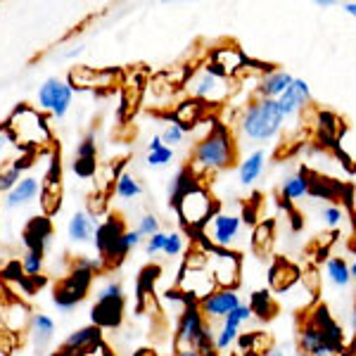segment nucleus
<instances>
[{
  "mask_svg": "<svg viewBox=\"0 0 356 356\" xmlns=\"http://www.w3.org/2000/svg\"><path fill=\"white\" fill-rule=\"evenodd\" d=\"M90 283H93V273L83 271V268L74 266V271L62 280L53 292V304L62 314H72L79 304L83 302L86 292H88Z\"/></svg>",
  "mask_w": 356,
  "mask_h": 356,
  "instance_id": "0eeeda50",
  "label": "nucleus"
},
{
  "mask_svg": "<svg viewBox=\"0 0 356 356\" xmlns=\"http://www.w3.org/2000/svg\"><path fill=\"white\" fill-rule=\"evenodd\" d=\"M114 195H117L119 200L131 202V200H138L143 195V186L134 174L122 171V174H117V181H114Z\"/></svg>",
  "mask_w": 356,
  "mask_h": 356,
  "instance_id": "cd10ccee",
  "label": "nucleus"
},
{
  "mask_svg": "<svg viewBox=\"0 0 356 356\" xmlns=\"http://www.w3.org/2000/svg\"><path fill=\"white\" fill-rule=\"evenodd\" d=\"M186 90L191 93V97H195V100L204 102L207 107H219L228 100V95H231L226 79L211 76V74L204 72V69L195 72L191 76V81H186Z\"/></svg>",
  "mask_w": 356,
  "mask_h": 356,
  "instance_id": "1a4fd4ad",
  "label": "nucleus"
},
{
  "mask_svg": "<svg viewBox=\"0 0 356 356\" xmlns=\"http://www.w3.org/2000/svg\"><path fill=\"white\" fill-rule=\"evenodd\" d=\"M29 330H31L33 344L36 349H45L55 337V321L50 318L48 314H31V323H29Z\"/></svg>",
  "mask_w": 356,
  "mask_h": 356,
  "instance_id": "4be33fe9",
  "label": "nucleus"
},
{
  "mask_svg": "<svg viewBox=\"0 0 356 356\" xmlns=\"http://www.w3.org/2000/svg\"><path fill=\"white\" fill-rule=\"evenodd\" d=\"M209 62H214L216 67H221L223 72H226V76H228V79H233V76H238V74H243V72H245V67H247V55L238 48V45L223 43V45H219V48L211 50Z\"/></svg>",
  "mask_w": 356,
  "mask_h": 356,
  "instance_id": "dca6fc26",
  "label": "nucleus"
},
{
  "mask_svg": "<svg viewBox=\"0 0 356 356\" xmlns=\"http://www.w3.org/2000/svg\"><path fill=\"white\" fill-rule=\"evenodd\" d=\"M117 72L112 69H95V67H83L76 65L69 69L67 83L72 86V90H102L112 88L117 83Z\"/></svg>",
  "mask_w": 356,
  "mask_h": 356,
  "instance_id": "9b49d317",
  "label": "nucleus"
},
{
  "mask_svg": "<svg viewBox=\"0 0 356 356\" xmlns=\"http://www.w3.org/2000/svg\"><path fill=\"white\" fill-rule=\"evenodd\" d=\"M164 245H166V233L159 231V233H154L152 238L145 240V252L150 257L152 254H159V252H164Z\"/></svg>",
  "mask_w": 356,
  "mask_h": 356,
  "instance_id": "79ce46f5",
  "label": "nucleus"
},
{
  "mask_svg": "<svg viewBox=\"0 0 356 356\" xmlns=\"http://www.w3.org/2000/svg\"><path fill=\"white\" fill-rule=\"evenodd\" d=\"M48 240H50V226L45 219L33 221L24 233L26 250H36V252H43L45 254V245H48Z\"/></svg>",
  "mask_w": 356,
  "mask_h": 356,
  "instance_id": "bb28decb",
  "label": "nucleus"
},
{
  "mask_svg": "<svg viewBox=\"0 0 356 356\" xmlns=\"http://www.w3.org/2000/svg\"><path fill=\"white\" fill-rule=\"evenodd\" d=\"M309 318H312V323L318 328L321 335H323L330 352L335 356H344V352H347V340H344L342 325L337 323V318L330 314V309L325 307V304H318V307L309 314Z\"/></svg>",
  "mask_w": 356,
  "mask_h": 356,
  "instance_id": "f8f14e48",
  "label": "nucleus"
},
{
  "mask_svg": "<svg viewBox=\"0 0 356 356\" xmlns=\"http://www.w3.org/2000/svg\"><path fill=\"white\" fill-rule=\"evenodd\" d=\"M174 356H202L197 352V349H181V352H176Z\"/></svg>",
  "mask_w": 356,
  "mask_h": 356,
  "instance_id": "49530a36",
  "label": "nucleus"
},
{
  "mask_svg": "<svg viewBox=\"0 0 356 356\" xmlns=\"http://www.w3.org/2000/svg\"><path fill=\"white\" fill-rule=\"evenodd\" d=\"M26 150H22L15 143V138L10 136V131L5 129V124H0V171L8 169L15 159H19Z\"/></svg>",
  "mask_w": 356,
  "mask_h": 356,
  "instance_id": "c756f323",
  "label": "nucleus"
},
{
  "mask_svg": "<svg viewBox=\"0 0 356 356\" xmlns=\"http://www.w3.org/2000/svg\"><path fill=\"white\" fill-rule=\"evenodd\" d=\"M200 247L207 254V268L214 275L216 288L235 290L240 283V273H243V254L235 250H223V247H214L204 240H200Z\"/></svg>",
  "mask_w": 356,
  "mask_h": 356,
  "instance_id": "39448f33",
  "label": "nucleus"
},
{
  "mask_svg": "<svg viewBox=\"0 0 356 356\" xmlns=\"http://www.w3.org/2000/svg\"><path fill=\"white\" fill-rule=\"evenodd\" d=\"M349 275H352V280L356 283V259H354L352 264H349Z\"/></svg>",
  "mask_w": 356,
  "mask_h": 356,
  "instance_id": "8fccbe9b",
  "label": "nucleus"
},
{
  "mask_svg": "<svg viewBox=\"0 0 356 356\" xmlns=\"http://www.w3.org/2000/svg\"><path fill=\"white\" fill-rule=\"evenodd\" d=\"M252 300L261 302V307H252V312L259 316V318H271L273 312H275V304L271 302V295H268V292H257Z\"/></svg>",
  "mask_w": 356,
  "mask_h": 356,
  "instance_id": "ea45409f",
  "label": "nucleus"
},
{
  "mask_svg": "<svg viewBox=\"0 0 356 356\" xmlns=\"http://www.w3.org/2000/svg\"><path fill=\"white\" fill-rule=\"evenodd\" d=\"M145 162H147V166H152V169H162V166H169L171 162H174V150L164 145L159 134L152 136L150 143H147Z\"/></svg>",
  "mask_w": 356,
  "mask_h": 356,
  "instance_id": "b1692460",
  "label": "nucleus"
},
{
  "mask_svg": "<svg viewBox=\"0 0 356 356\" xmlns=\"http://www.w3.org/2000/svg\"><path fill=\"white\" fill-rule=\"evenodd\" d=\"M352 332L356 335V302H354V309H352Z\"/></svg>",
  "mask_w": 356,
  "mask_h": 356,
  "instance_id": "3c124183",
  "label": "nucleus"
},
{
  "mask_svg": "<svg viewBox=\"0 0 356 356\" xmlns=\"http://www.w3.org/2000/svg\"><path fill=\"white\" fill-rule=\"evenodd\" d=\"M235 159H238V143L233 138V131L228 126L214 122L209 134H204L195 143L193 157L188 166L195 171V176L202 178L228 169Z\"/></svg>",
  "mask_w": 356,
  "mask_h": 356,
  "instance_id": "f257e3e1",
  "label": "nucleus"
},
{
  "mask_svg": "<svg viewBox=\"0 0 356 356\" xmlns=\"http://www.w3.org/2000/svg\"><path fill=\"white\" fill-rule=\"evenodd\" d=\"M342 10H344L347 15H352L354 19H356V3H344V5H342Z\"/></svg>",
  "mask_w": 356,
  "mask_h": 356,
  "instance_id": "a18cd8bd",
  "label": "nucleus"
},
{
  "mask_svg": "<svg viewBox=\"0 0 356 356\" xmlns=\"http://www.w3.org/2000/svg\"><path fill=\"white\" fill-rule=\"evenodd\" d=\"M43 193V178H36V176H24L19 183L5 195L3 204L5 209L15 211V209H22V207L31 204L33 200H38Z\"/></svg>",
  "mask_w": 356,
  "mask_h": 356,
  "instance_id": "2eb2a0df",
  "label": "nucleus"
},
{
  "mask_svg": "<svg viewBox=\"0 0 356 356\" xmlns=\"http://www.w3.org/2000/svg\"><path fill=\"white\" fill-rule=\"evenodd\" d=\"M136 231L143 235V238H152L154 233H159L162 231V226H159V219L154 214H150V211H147V214H143L140 219H138V226H136Z\"/></svg>",
  "mask_w": 356,
  "mask_h": 356,
  "instance_id": "4c0bfd02",
  "label": "nucleus"
},
{
  "mask_svg": "<svg viewBox=\"0 0 356 356\" xmlns=\"http://www.w3.org/2000/svg\"><path fill=\"white\" fill-rule=\"evenodd\" d=\"M186 136H188V131L183 129V126H178L176 122H171V119H169V124H166L164 129H162V134H159L162 143H164L166 147H171V150H174L176 145H183Z\"/></svg>",
  "mask_w": 356,
  "mask_h": 356,
  "instance_id": "c9c22d12",
  "label": "nucleus"
},
{
  "mask_svg": "<svg viewBox=\"0 0 356 356\" xmlns=\"http://www.w3.org/2000/svg\"><path fill=\"white\" fill-rule=\"evenodd\" d=\"M321 219L325 221V226L337 228L344 221V209H342V207H337V204H328V207H323V209H321Z\"/></svg>",
  "mask_w": 356,
  "mask_h": 356,
  "instance_id": "a19ab883",
  "label": "nucleus"
},
{
  "mask_svg": "<svg viewBox=\"0 0 356 356\" xmlns=\"http://www.w3.org/2000/svg\"><path fill=\"white\" fill-rule=\"evenodd\" d=\"M283 126L285 117L280 112L278 100H266V97H254L238 119L240 134L252 143L273 140L283 131Z\"/></svg>",
  "mask_w": 356,
  "mask_h": 356,
  "instance_id": "7ed1b4c3",
  "label": "nucleus"
},
{
  "mask_svg": "<svg viewBox=\"0 0 356 356\" xmlns=\"http://www.w3.org/2000/svg\"><path fill=\"white\" fill-rule=\"evenodd\" d=\"M300 280V268L288 259H275L268 268V283L275 292H283L292 288Z\"/></svg>",
  "mask_w": 356,
  "mask_h": 356,
  "instance_id": "412c9836",
  "label": "nucleus"
},
{
  "mask_svg": "<svg viewBox=\"0 0 356 356\" xmlns=\"http://www.w3.org/2000/svg\"><path fill=\"white\" fill-rule=\"evenodd\" d=\"M114 300H124V285L119 280L110 278L107 283H102L95 292V302H114Z\"/></svg>",
  "mask_w": 356,
  "mask_h": 356,
  "instance_id": "e433bc0d",
  "label": "nucleus"
},
{
  "mask_svg": "<svg viewBox=\"0 0 356 356\" xmlns=\"http://www.w3.org/2000/svg\"><path fill=\"white\" fill-rule=\"evenodd\" d=\"M349 250H352V254L356 257V238L352 240V243H349Z\"/></svg>",
  "mask_w": 356,
  "mask_h": 356,
  "instance_id": "603ef678",
  "label": "nucleus"
},
{
  "mask_svg": "<svg viewBox=\"0 0 356 356\" xmlns=\"http://www.w3.org/2000/svg\"><path fill=\"white\" fill-rule=\"evenodd\" d=\"M5 129L10 131L17 145L26 152H45L55 147V136L45 114L38 112L33 105H26V102L17 105L10 112Z\"/></svg>",
  "mask_w": 356,
  "mask_h": 356,
  "instance_id": "f03ea898",
  "label": "nucleus"
},
{
  "mask_svg": "<svg viewBox=\"0 0 356 356\" xmlns=\"http://www.w3.org/2000/svg\"><path fill=\"white\" fill-rule=\"evenodd\" d=\"M136 356H157V352H152V349H140V352H136Z\"/></svg>",
  "mask_w": 356,
  "mask_h": 356,
  "instance_id": "09e8293b",
  "label": "nucleus"
},
{
  "mask_svg": "<svg viewBox=\"0 0 356 356\" xmlns=\"http://www.w3.org/2000/svg\"><path fill=\"white\" fill-rule=\"evenodd\" d=\"M240 231H243V216L238 214H228V211H216L207 226L200 233V240L214 245V247H223V250H231V245L238 240Z\"/></svg>",
  "mask_w": 356,
  "mask_h": 356,
  "instance_id": "6e6552de",
  "label": "nucleus"
},
{
  "mask_svg": "<svg viewBox=\"0 0 356 356\" xmlns=\"http://www.w3.org/2000/svg\"><path fill=\"white\" fill-rule=\"evenodd\" d=\"M325 278L332 288L344 290L349 283H352V275H349V264L342 259V257H330L325 261Z\"/></svg>",
  "mask_w": 356,
  "mask_h": 356,
  "instance_id": "393cba45",
  "label": "nucleus"
},
{
  "mask_svg": "<svg viewBox=\"0 0 356 356\" xmlns=\"http://www.w3.org/2000/svg\"><path fill=\"white\" fill-rule=\"evenodd\" d=\"M304 195H309V171L302 166L300 174L290 176L288 181L283 183V188H280V197H283L285 202H295V200L304 197Z\"/></svg>",
  "mask_w": 356,
  "mask_h": 356,
  "instance_id": "a878e982",
  "label": "nucleus"
},
{
  "mask_svg": "<svg viewBox=\"0 0 356 356\" xmlns=\"http://www.w3.org/2000/svg\"><path fill=\"white\" fill-rule=\"evenodd\" d=\"M240 304H243V300H240L238 290H214L207 300H202L197 304L200 312H202V316L207 321H223L228 314L233 312V309H238Z\"/></svg>",
  "mask_w": 356,
  "mask_h": 356,
  "instance_id": "ddd939ff",
  "label": "nucleus"
},
{
  "mask_svg": "<svg viewBox=\"0 0 356 356\" xmlns=\"http://www.w3.org/2000/svg\"><path fill=\"white\" fill-rule=\"evenodd\" d=\"M264 356H304L302 352H290V354H285L283 349H268Z\"/></svg>",
  "mask_w": 356,
  "mask_h": 356,
  "instance_id": "c03bdc74",
  "label": "nucleus"
},
{
  "mask_svg": "<svg viewBox=\"0 0 356 356\" xmlns=\"http://www.w3.org/2000/svg\"><path fill=\"white\" fill-rule=\"evenodd\" d=\"M76 169L81 171V174H88L90 169H93L95 164V138L93 136H86L81 143H79L76 147Z\"/></svg>",
  "mask_w": 356,
  "mask_h": 356,
  "instance_id": "2f4dec72",
  "label": "nucleus"
},
{
  "mask_svg": "<svg viewBox=\"0 0 356 356\" xmlns=\"http://www.w3.org/2000/svg\"><path fill=\"white\" fill-rule=\"evenodd\" d=\"M207 110H209V107H207L204 102L195 100V97H186V100L176 102V107H174V112H171L169 119L171 122H176L178 126H183V129L191 134L195 126L204 122Z\"/></svg>",
  "mask_w": 356,
  "mask_h": 356,
  "instance_id": "a211bd4d",
  "label": "nucleus"
},
{
  "mask_svg": "<svg viewBox=\"0 0 356 356\" xmlns=\"http://www.w3.org/2000/svg\"><path fill=\"white\" fill-rule=\"evenodd\" d=\"M22 271H24L26 278H38L43 273V252L24 250V254H22Z\"/></svg>",
  "mask_w": 356,
  "mask_h": 356,
  "instance_id": "473e14b6",
  "label": "nucleus"
},
{
  "mask_svg": "<svg viewBox=\"0 0 356 356\" xmlns=\"http://www.w3.org/2000/svg\"><path fill=\"white\" fill-rule=\"evenodd\" d=\"M197 181L200 178L195 176V171L191 169V166H181V169L176 171V176H174V181L169 183V197H171V202L178 197V195H183L186 191H191L193 186H197Z\"/></svg>",
  "mask_w": 356,
  "mask_h": 356,
  "instance_id": "7c9ffc66",
  "label": "nucleus"
},
{
  "mask_svg": "<svg viewBox=\"0 0 356 356\" xmlns=\"http://www.w3.org/2000/svg\"><path fill=\"white\" fill-rule=\"evenodd\" d=\"M273 243V223L271 221H264L259 223V226L254 228V238H252V247H254L259 254H264V252L271 247Z\"/></svg>",
  "mask_w": 356,
  "mask_h": 356,
  "instance_id": "f704fd0d",
  "label": "nucleus"
},
{
  "mask_svg": "<svg viewBox=\"0 0 356 356\" xmlns=\"http://www.w3.org/2000/svg\"><path fill=\"white\" fill-rule=\"evenodd\" d=\"M354 216H356V211H354ZM354 223H356V219H354Z\"/></svg>",
  "mask_w": 356,
  "mask_h": 356,
  "instance_id": "864d4df0",
  "label": "nucleus"
},
{
  "mask_svg": "<svg viewBox=\"0 0 356 356\" xmlns=\"http://www.w3.org/2000/svg\"><path fill=\"white\" fill-rule=\"evenodd\" d=\"M143 235L136 231V228H126L124 235L119 238V247H117V259L119 264H122L126 259V254H129L131 250H136V247H140L143 245Z\"/></svg>",
  "mask_w": 356,
  "mask_h": 356,
  "instance_id": "72a5a7b5",
  "label": "nucleus"
},
{
  "mask_svg": "<svg viewBox=\"0 0 356 356\" xmlns=\"http://www.w3.org/2000/svg\"><path fill=\"white\" fill-rule=\"evenodd\" d=\"M297 342H300V352L304 356H335L330 352V347L325 344L323 335L318 332V328L312 323V318H304V323L297 330Z\"/></svg>",
  "mask_w": 356,
  "mask_h": 356,
  "instance_id": "f3484780",
  "label": "nucleus"
},
{
  "mask_svg": "<svg viewBox=\"0 0 356 356\" xmlns=\"http://www.w3.org/2000/svg\"><path fill=\"white\" fill-rule=\"evenodd\" d=\"M86 50V45L83 43H76V45H72V48L69 50H65V53H62V60H74V57H79Z\"/></svg>",
  "mask_w": 356,
  "mask_h": 356,
  "instance_id": "37998d69",
  "label": "nucleus"
},
{
  "mask_svg": "<svg viewBox=\"0 0 356 356\" xmlns=\"http://www.w3.org/2000/svg\"><path fill=\"white\" fill-rule=\"evenodd\" d=\"M264 166H266V152L264 150L250 152L238 166V181L243 183V186H252V183L264 174Z\"/></svg>",
  "mask_w": 356,
  "mask_h": 356,
  "instance_id": "5701e85b",
  "label": "nucleus"
},
{
  "mask_svg": "<svg viewBox=\"0 0 356 356\" xmlns=\"http://www.w3.org/2000/svg\"><path fill=\"white\" fill-rule=\"evenodd\" d=\"M74 102V90L67 79L48 76L36 90V110L55 119H65Z\"/></svg>",
  "mask_w": 356,
  "mask_h": 356,
  "instance_id": "423d86ee",
  "label": "nucleus"
},
{
  "mask_svg": "<svg viewBox=\"0 0 356 356\" xmlns=\"http://www.w3.org/2000/svg\"><path fill=\"white\" fill-rule=\"evenodd\" d=\"M316 5H318V8H330V5H337L335 0H316Z\"/></svg>",
  "mask_w": 356,
  "mask_h": 356,
  "instance_id": "de8ad7c7",
  "label": "nucleus"
},
{
  "mask_svg": "<svg viewBox=\"0 0 356 356\" xmlns=\"http://www.w3.org/2000/svg\"><path fill=\"white\" fill-rule=\"evenodd\" d=\"M174 288L195 304H200L214 290H219L214 283V275L209 273V268H188V266H181Z\"/></svg>",
  "mask_w": 356,
  "mask_h": 356,
  "instance_id": "9d476101",
  "label": "nucleus"
},
{
  "mask_svg": "<svg viewBox=\"0 0 356 356\" xmlns=\"http://www.w3.org/2000/svg\"><path fill=\"white\" fill-rule=\"evenodd\" d=\"M186 250V238H183V233H166V245H164V252L162 254L166 257H178L181 252Z\"/></svg>",
  "mask_w": 356,
  "mask_h": 356,
  "instance_id": "58836bf2",
  "label": "nucleus"
},
{
  "mask_svg": "<svg viewBox=\"0 0 356 356\" xmlns=\"http://www.w3.org/2000/svg\"><path fill=\"white\" fill-rule=\"evenodd\" d=\"M309 102H312V90H309V83L304 81V79H295V81L290 83V88L278 97L280 112H283L285 119L300 117L309 107Z\"/></svg>",
  "mask_w": 356,
  "mask_h": 356,
  "instance_id": "4468645a",
  "label": "nucleus"
},
{
  "mask_svg": "<svg viewBox=\"0 0 356 356\" xmlns=\"http://www.w3.org/2000/svg\"><path fill=\"white\" fill-rule=\"evenodd\" d=\"M174 209L176 216L181 219L183 228L191 233H202V228L207 226V221L219 211V204L211 197V193L204 186H193L191 191H186L183 195H178L174 200Z\"/></svg>",
  "mask_w": 356,
  "mask_h": 356,
  "instance_id": "20e7f679",
  "label": "nucleus"
},
{
  "mask_svg": "<svg viewBox=\"0 0 356 356\" xmlns=\"http://www.w3.org/2000/svg\"><path fill=\"white\" fill-rule=\"evenodd\" d=\"M97 226H100L97 216L88 214L86 209H79V211H74L72 219H69V223H67V235H69V240H72V243L86 245V243H90V240L95 238Z\"/></svg>",
  "mask_w": 356,
  "mask_h": 356,
  "instance_id": "6ab92c4d",
  "label": "nucleus"
},
{
  "mask_svg": "<svg viewBox=\"0 0 356 356\" xmlns=\"http://www.w3.org/2000/svg\"><path fill=\"white\" fill-rule=\"evenodd\" d=\"M292 81H295V76H292L290 72H285V69H273V72L257 79V97L278 100V97L290 88Z\"/></svg>",
  "mask_w": 356,
  "mask_h": 356,
  "instance_id": "aec40b11",
  "label": "nucleus"
},
{
  "mask_svg": "<svg viewBox=\"0 0 356 356\" xmlns=\"http://www.w3.org/2000/svg\"><path fill=\"white\" fill-rule=\"evenodd\" d=\"M3 321H5V325H8V328L13 330V332L24 330L26 325L31 323V316H29L26 304H22V302L8 304V307L3 309Z\"/></svg>",
  "mask_w": 356,
  "mask_h": 356,
  "instance_id": "c85d7f7f",
  "label": "nucleus"
}]
</instances>
